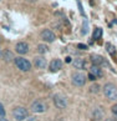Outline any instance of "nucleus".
<instances>
[{"label":"nucleus","instance_id":"obj_1","mask_svg":"<svg viewBox=\"0 0 117 121\" xmlns=\"http://www.w3.org/2000/svg\"><path fill=\"white\" fill-rule=\"evenodd\" d=\"M103 95L106 96V99H109L111 101H117V86L112 82L105 84V86L102 87Z\"/></svg>","mask_w":117,"mask_h":121},{"label":"nucleus","instance_id":"obj_2","mask_svg":"<svg viewBox=\"0 0 117 121\" xmlns=\"http://www.w3.org/2000/svg\"><path fill=\"white\" fill-rule=\"evenodd\" d=\"M14 62H15V66L17 69H19L20 71H24V73H26V71H30L31 70V62L29 60H26L25 57L22 56H17L14 59Z\"/></svg>","mask_w":117,"mask_h":121},{"label":"nucleus","instance_id":"obj_3","mask_svg":"<svg viewBox=\"0 0 117 121\" xmlns=\"http://www.w3.org/2000/svg\"><path fill=\"white\" fill-rule=\"evenodd\" d=\"M87 81V76L84 75L82 73H74L71 76V82L76 87H82Z\"/></svg>","mask_w":117,"mask_h":121},{"label":"nucleus","instance_id":"obj_4","mask_svg":"<svg viewBox=\"0 0 117 121\" xmlns=\"http://www.w3.org/2000/svg\"><path fill=\"white\" fill-rule=\"evenodd\" d=\"M13 116H14V119L16 121H24V120L28 119L29 112L25 107L16 106V107H14V110H13Z\"/></svg>","mask_w":117,"mask_h":121},{"label":"nucleus","instance_id":"obj_5","mask_svg":"<svg viewBox=\"0 0 117 121\" xmlns=\"http://www.w3.org/2000/svg\"><path fill=\"white\" fill-rule=\"evenodd\" d=\"M90 60H91L92 65L100 66V68H110V64L106 61L105 57H102L101 55H96V54H92L91 57H90Z\"/></svg>","mask_w":117,"mask_h":121},{"label":"nucleus","instance_id":"obj_6","mask_svg":"<svg viewBox=\"0 0 117 121\" xmlns=\"http://www.w3.org/2000/svg\"><path fill=\"white\" fill-rule=\"evenodd\" d=\"M30 109H31V111H33V112H35V114H42V112H45V111H46L47 106L45 105V102L41 101V100H35L33 104H31Z\"/></svg>","mask_w":117,"mask_h":121},{"label":"nucleus","instance_id":"obj_7","mask_svg":"<svg viewBox=\"0 0 117 121\" xmlns=\"http://www.w3.org/2000/svg\"><path fill=\"white\" fill-rule=\"evenodd\" d=\"M54 105H55L57 109H61V110H64L67 107V105H69V102H67V99L65 96H62V95H58V94H56L55 96H54Z\"/></svg>","mask_w":117,"mask_h":121},{"label":"nucleus","instance_id":"obj_8","mask_svg":"<svg viewBox=\"0 0 117 121\" xmlns=\"http://www.w3.org/2000/svg\"><path fill=\"white\" fill-rule=\"evenodd\" d=\"M40 36H41V39L44 40V41H46V43H52V41H55V39H56V35L54 34L51 30H49V29L42 30L41 34H40Z\"/></svg>","mask_w":117,"mask_h":121},{"label":"nucleus","instance_id":"obj_9","mask_svg":"<svg viewBox=\"0 0 117 121\" xmlns=\"http://www.w3.org/2000/svg\"><path fill=\"white\" fill-rule=\"evenodd\" d=\"M62 69V61L60 59H52L49 64V70L51 73H57L58 70Z\"/></svg>","mask_w":117,"mask_h":121},{"label":"nucleus","instance_id":"obj_10","mask_svg":"<svg viewBox=\"0 0 117 121\" xmlns=\"http://www.w3.org/2000/svg\"><path fill=\"white\" fill-rule=\"evenodd\" d=\"M15 50H16V52L19 54V55H25V54H28L29 52V45H28V43H25V41L17 43L16 45H15Z\"/></svg>","mask_w":117,"mask_h":121},{"label":"nucleus","instance_id":"obj_11","mask_svg":"<svg viewBox=\"0 0 117 121\" xmlns=\"http://www.w3.org/2000/svg\"><path fill=\"white\" fill-rule=\"evenodd\" d=\"M46 65H47V62H46V59L44 56H36L34 59V66L36 69H45Z\"/></svg>","mask_w":117,"mask_h":121},{"label":"nucleus","instance_id":"obj_12","mask_svg":"<svg viewBox=\"0 0 117 121\" xmlns=\"http://www.w3.org/2000/svg\"><path fill=\"white\" fill-rule=\"evenodd\" d=\"M72 65L75 69H79V70H85L87 68V62L85 59H75L72 61Z\"/></svg>","mask_w":117,"mask_h":121},{"label":"nucleus","instance_id":"obj_13","mask_svg":"<svg viewBox=\"0 0 117 121\" xmlns=\"http://www.w3.org/2000/svg\"><path fill=\"white\" fill-rule=\"evenodd\" d=\"M103 116H105V111L102 110V107H96L92 111V119L93 120H102Z\"/></svg>","mask_w":117,"mask_h":121},{"label":"nucleus","instance_id":"obj_14","mask_svg":"<svg viewBox=\"0 0 117 121\" xmlns=\"http://www.w3.org/2000/svg\"><path fill=\"white\" fill-rule=\"evenodd\" d=\"M90 73L93 74L97 79H101L102 76H103V71H102V69L100 68V66H96V65H92L91 68H90Z\"/></svg>","mask_w":117,"mask_h":121},{"label":"nucleus","instance_id":"obj_15","mask_svg":"<svg viewBox=\"0 0 117 121\" xmlns=\"http://www.w3.org/2000/svg\"><path fill=\"white\" fill-rule=\"evenodd\" d=\"M1 57L4 59V61L5 62H11V61H14V54H13L10 50H4L3 54H1Z\"/></svg>","mask_w":117,"mask_h":121},{"label":"nucleus","instance_id":"obj_16","mask_svg":"<svg viewBox=\"0 0 117 121\" xmlns=\"http://www.w3.org/2000/svg\"><path fill=\"white\" fill-rule=\"evenodd\" d=\"M36 50H38V52H39V54L44 55V54H46V52L49 51V48H47V45H45V44H39Z\"/></svg>","mask_w":117,"mask_h":121},{"label":"nucleus","instance_id":"obj_17","mask_svg":"<svg viewBox=\"0 0 117 121\" xmlns=\"http://www.w3.org/2000/svg\"><path fill=\"white\" fill-rule=\"evenodd\" d=\"M101 35H102V29H101V28H96L95 31H93L92 39H93V40H97V39L101 38Z\"/></svg>","mask_w":117,"mask_h":121},{"label":"nucleus","instance_id":"obj_18","mask_svg":"<svg viewBox=\"0 0 117 121\" xmlns=\"http://www.w3.org/2000/svg\"><path fill=\"white\" fill-rule=\"evenodd\" d=\"M87 33H88V21H87V19H85L84 23H82V30H81V34L86 35Z\"/></svg>","mask_w":117,"mask_h":121},{"label":"nucleus","instance_id":"obj_19","mask_svg":"<svg viewBox=\"0 0 117 121\" xmlns=\"http://www.w3.org/2000/svg\"><path fill=\"white\" fill-rule=\"evenodd\" d=\"M101 90V86L98 84H93L91 87H90V92H92V94H97V92H100Z\"/></svg>","mask_w":117,"mask_h":121},{"label":"nucleus","instance_id":"obj_20","mask_svg":"<svg viewBox=\"0 0 117 121\" xmlns=\"http://www.w3.org/2000/svg\"><path fill=\"white\" fill-rule=\"evenodd\" d=\"M106 49H107V51H109L111 55H115L116 54V50H115V48L111 45V44H106Z\"/></svg>","mask_w":117,"mask_h":121},{"label":"nucleus","instance_id":"obj_21","mask_svg":"<svg viewBox=\"0 0 117 121\" xmlns=\"http://www.w3.org/2000/svg\"><path fill=\"white\" fill-rule=\"evenodd\" d=\"M5 109H4V105L3 104H0V117H4L5 116Z\"/></svg>","mask_w":117,"mask_h":121},{"label":"nucleus","instance_id":"obj_22","mask_svg":"<svg viewBox=\"0 0 117 121\" xmlns=\"http://www.w3.org/2000/svg\"><path fill=\"white\" fill-rule=\"evenodd\" d=\"M87 79L90 80V81H96L97 80V78L93 74H91V73H88V75H87Z\"/></svg>","mask_w":117,"mask_h":121},{"label":"nucleus","instance_id":"obj_23","mask_svg":"<svg viewBox=\"0 0 117 121\" xmlns=\"http://www.w3.org/2000/svg\"><path fill=\"white\" fill-rule=\"evenodd\" d=\"M111 111H112V114H113L116 117H117V104H115L113 106L111 107Z\"/></svg>","mask_w":117,"mask_h":121},{"label":"nucleus","instance_id":"obj_24","mask_svg":"<svg viewBox=\"0 0 117 121\" xmlns=\"http://www.w3.org/2000/svg\"><path fill=\"white\" fill-rule=\"evenodd\" d=\"M77 48L81 49V50H86V49H88V46H87V45H85V44H79Z\"/></svg>","mask_w":117,"mask_h":121},{"label":"nucleus","instance_id":"obj_25","mask_svg":"<svg viewBox=\"0 0 117 121\" xmlns=\"http://www.w3.org/2000/svg\"><path fill=\"white\" fill-rule=\"evenodd\" d=\"M77 4H79V8H80V11H81V14H82V15L85 16V13H84V9H82V5H81V3L79 1Z\"/></svg>","mask_w":117,"mask_h":121},{"label":"nucleus","instance_id":"obj_26","mask_svg":"<svg viewBox=\"0 0 117 121\" xmlns=\"http://www.w3.org/2000/svg\"><path fill=\"white\" fill-rule=\"evenodd\" d=\"M65 61L67 62V64H70V62H72V59H71V57H70V56H67V57H66V59H65Z\"/></svg>","mask_w":117,"mask_h":121},{"label":"nucleus","instance_id":"obj_27","mask_svg":"<svg viewBox=\"0 0 117 121\" xmlns=\"http://www.w3.org/2000/svg\"><path fill=\"white\" fill-rule=\"evenodd\" d=\"M0 121H9V120L5 117V116H4V117H0Z\"/></svg>","mask_w":117,"mask_h":121},{"label":"nucleus","instance_id":"obj_28","mask_svg":"<svg viewBox=\"0 0 117 121\" xmlns=\"http://www.w3.org/2000/svg\"><path fill=\"white\" fill-rule=\"evenodd\" d=\"M105 121H117V120H115V119H106Z\"/></svg>","mask_w":117,"mask_h":121},{"label":"nucleus","instance_id":"obj_29","mask_svg":"<svg viewBox=\"0 0 117 121\" xmlns=\"http://www.w3.org/2000/svg\"><path fill=\"white\" fill-rule=\"evenodd\" d=\"M1 54H3V52H1V49H0V56H1Z\"/></svg>","mask_w":117,"mask_h":121}]
</instances>
